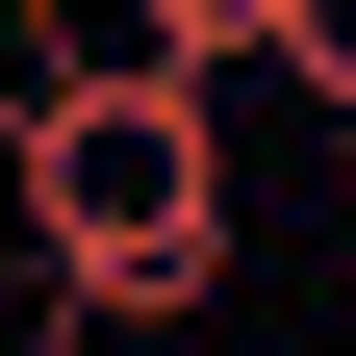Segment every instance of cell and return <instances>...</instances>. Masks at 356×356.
<instances>
[{
    "instance_id": "cell-1",
    "label": "cell",
    "mask_w": 356,
    "mask_h": 356,
    "mask_svg": "<svg viewBox=\"0 0 356 356\" xmlns=\"http://www.w3.org/2000/svg\"><path fill=\"white\" fill-rule=\"evenodd\" d=\"M0 204H26V280H51L76 331H204V305H229V102H204V76L76 51L51 102L0 127Z\"/></svg>"
},
{
    "instance_id": "cell-2",
    "label": "cell",
    "mask_w": 356,
    "mask_h": 356,
    "mask_svg": "<svg viewBox=\"0 0 356 356\" xmlns=\"http://www.w3.org/2000/svg\"><path fill=\"white\" fill-rule=\"evenodd\" d=\"M76 26H102L127 76H204V102H229V76L280 51V0H76Z\"/></svg>"
},
{
    "instance_id": "cell-3",
    "label": "cell",
    "mask_w": 356,
    "mask_h": 356,
    "mask_svg": "<svg viewBox=\"0 0 356 356\" xmlns=\"http://www.w3.org/2000/svg\"><path fill=\"white\" fill-rule=\"evenodd\" d=\"M280 76H305L331 127H356V0H280Z\"/></svg>"
},
{
    "instance_id": "cell-4",
    "label": "cell",
    "mask_w": 356,
    "mask_h": 356,
    "mask_svg": "<svg viewBox=\"0 0 356 356\" xmlns=\"http://www.w3.org/2000/svg\"><path fill=\"white\" fill-rule=\"evenodd\" d=\"M331 178H356V127H331Z\"/></svg>"
},
{
    "instance_id": "cell-5",
    "label": "cell",
    "mask_w": 356,
    "mask_h": 356,
    "mask_svg": "<svg viewBox=\"0 0 356 356\" xmlns=\"http://www.w3.org/2000/svg\"><path fill=\"white\" fill-rule=\"evenodd\" d=\"M26 356H51V331H26Z\"/></svg>"
}]
</instances>
